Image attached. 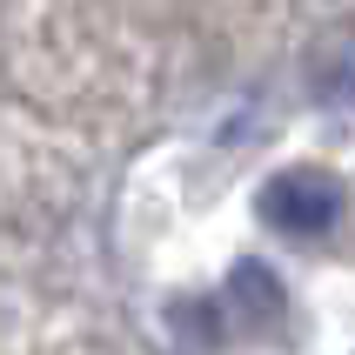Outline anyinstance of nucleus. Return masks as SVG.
Segmentation results:
<instances>
[{"instance_id":"nucleus-3","label":"nucleus","mask_w":355,"mask_h":355,"mask_svg":"<svg viewBox=\"0 0 355 355\" xmlns=\"http://www.w3.org/2000/svg\"><path fill=\"white\" fill-rule=\"evenodd\" d=\"M315 94L329 101V107L355 101V34H342L336 40V60H322V67H315Z\"/></svg>"},{"instance_id":"nucleus-1","label":"nucleus","mask_w":355,"mask_h":355,"mask_svg":"<svg viewBox=\"0 0 355 355\" xmlns=\"http://www.w3.org/2000/svg\"><path fill=\"white\" fill-rule=\"evenodd\" d=\"M255 208L282 241H322V235H336L342 215H349V188L329 168H282V175L261 181Z\"/></svg>"},{"instance_id":"nucleus-2","label":"nucleus","mask_w":355,"mask_h":355,"mask_svg":"<svg viewBox=\"0 0 355 355\" xmlns=\"http://www.w3.org/2000/svg\"><path fill=\"white\" fill-rule=\"evenodd\" d=\"M282 309H288V288L268 261H235L221 295H201V322L221 336H261L282 322Z\"/></svg>"}]
</instances>
